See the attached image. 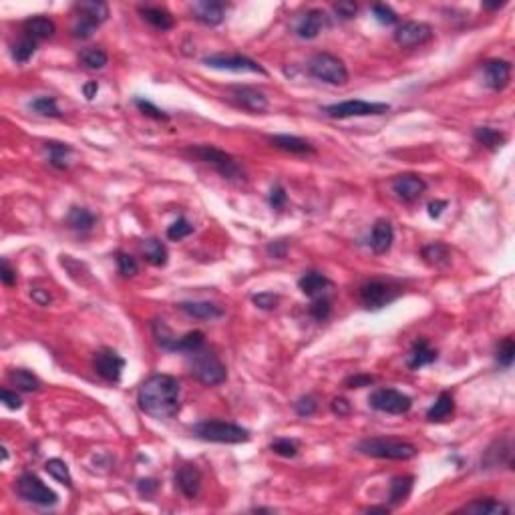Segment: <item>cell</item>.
<instances>
[{
    "mask_svg": "<svg viewBox=\"0 0 515 515\" xmlns=\"http://www.w3.org/2000/svg\"><path fill=\"white\" fill-rule=\"evenodd\" d=\"M182 385L171 375H151L141 382L137 393L139 409L151 419L167 421L179 413Z\"/></svg>",
    "mask_w": 515,
    "mask_h": 515,
    "instance_id": "6da1fadb",
    "label": "cell"
},
{
    "mask_svg": "<svg viewBox=\"0 0 515 515\" xmlns=\"http://www.w3.org/2000/svg\"><path fill=\"white\" fill-rule=\"evenodd\" d=\"M188 367L191 376L206 387L222 385L228 378L226 365L217 358L215 352L211 349H206V347L188 352Z\"/></svg>",
    "mask_w": 515,
    "mask_h": 515,
    "instance_id": "7a4b0ae2",
    "label": "cell"
},
{
    "mask_svg": "<svg viewBox=\"0 0 515 515\" xmlns=\"http://www.w3.org/2000/svg\"><path fill=\"white\" fill-rule=\"evenodd\" d=\"M188 153L191 157H195V159L213 167L224 179L244 182V177H246V173H244L242 165L237 164V159L232 157L230 153L213 147V145H193V147H189Z\"/></svg>",
    "mask_w": 515,
    "mask_h": 515,
    "instance_id": "3957f363",
    "label": "cell"
},
{
    "mask_svg": "<svg viewBox=\"0 0 515 515\" xmlns=\"http://www.w3.org/2000/svg\"><path fill=\"white\" fill-rule=\"evenodd\" d=\"M356 451L367 455V457L391 459V461H409V459L417 457V453H419V449L413 443L397 441V439H380V437L360 441L356 445Z\"/></svg>",
    "mask_w": 515,
    "mask_h": 515,
    "instance_id": "277c9868",
    "label": "cell"
},
{
    "mask_svg": "<svg viewBox=\"0 0 515 515\" xmlns=\"http://www.w3.org/2000/svg\"><path fill=\"white\" fill-rule=\"evenodd\" d=\"M191 433L210 443H226V445H235V443H246L250 441V431L226 421H204L191 427Z\"/></svg>",
    "mask_w": 515,
    "mask_h": 515,
    "instance_id": "5b68a950",
    "label": "cell"
},
{
    "mask_svg": "<svg viewBox=\"0 0 515 515\" xmlns=\"http://www.w3.org/2000/svg\"><path fill=\"white\" fill-rule=\"evenodd\" d=\"M75 24H72V37L75 39H89L93 37L97 26L107 21L109 6L99 0H83L75 4Z\"/></svg>",
    "mask_w": 515,
    "mask_h": 515,
    "instance_id": "8992f818",
    "label": "cell"
},
{
    "mask_svg": "<svg viewBox=\"0 0 515 515\" xmlns=\"http://www.w3.org/2000/svg\"><path fill=\"white\" fill-rule=\"evenodd\" d=\"M308 72L328 85L334 87H342L349 83V70L347 65L342 63V59H338L336 55L330 52H318L310 59L308 63Z\"/></svg>",
    "mask_w": 515,
    "mask_h": 515,
    "instance_id": "52a82bcc",
    "label": "cell"
},
{
    "mask_svg": "<svg viewBox=\"0 0 515 515\" xmlns=\"http://www.w3.org/2000/svg\"><path fill=\"white\" fill-rule=\"evenodd\" d=\"M391 111V105L387 103H371L362 99H351L342 103H334L322 109V113L330 119H351V117H369V115H385Z\"/></svg>",
    "mask_w": 515,
    "mask_h": 515,
    "instance_id": "ba28073f",
    "label": "cell"
},
{
    "mask_svg": "<svg viewBox=\"0 0 515 515\" xmlns=\"http://www.w3.org/2000/svg\"><path fill=\"white\" fill-rule=\"evenodd\" d=\"M17 493L21 495V499L35 503V505H57L59 495L48 489L47 485L41 481V477H37L35 473H23L17 481Z\"/></svg>",
    "mask_w": 515,
    "mask_h": 515,
    "instance_id": "9c48e42d",
    "label": "cell"
},
{
    "mask_svg": "<svg viewBox=\"0 0 515 515\" xmlns=\"http://www.w3.org/2000/svg\"><path fill=\"white\" fill-rule=\"evenodd\" d=\"M398 298V290L389 282L373 280L360 286V302L369 310H380Z\"/></svg>",
    "mask_w": 515,
    "mask_h": 515,
    "instance_id": "30bf717a",
    "label": "cell"
},
{
    "mask_svg": "<svg viewBox=\"0 0 515 515\" xmlns=\"http://www.w3.org/2000/svg\"><path fill=\"white\" fill-rule=\"evenodd\" d=\"M369 402L373 409L389 415H405L413 407V398L395 389H378L369 397Z\"/></svg>",
    "mask_w": 515,
    "mask_h": 515,
    "instance_id": "8fae6325",
    "label": "cell"
},
{
    "mask_svg": "<svg viewBox=\"0 0 515 515\" xmlns=\"http://www.w3.org/2000/svg\"><path fill=\"white\" fill-rule=\"evenodd\" d=\"M204 65H208L211 69L220 70H234V72H258V75H266L264 67L256 63L250 57L244 55H211L204 59Z\"/></svg>",
    "mask_w": 515,
    "mask_h": 515,
    "instance_id": "7c38bea8",
    "label": "cell"
},
{
    "mask_svg": "<svg viewBox=\"0 0 515 515\" xmlns=\"http://www.w3.org/2000/svg\"><path fill=\"white\" fill-rule=\"evenodd\" d=\"M431 39H433V28L427 23L409 21V23L400 24L395 30V43L402 48L421 47L425 43H429Z\"/></svg>",
    "mask_w": 515,
    "mask_h": 515,
    "instance_id": "4fadbf2b",
    "label": "cell"
},
{
    "mask_svg": "<svg viewBox=\"0 0 515 515\" xmlns=\"http://www.w3.org/2000/svg\"><path fill=\"white\" fill-rule=\"evenodd\" d=\"M93 367L95 373L101 378H105L109 382H119L121 375H123V369H125V358L111 349H103L95 354Z\"/></svg>",
    "mask_w": 515,
    "mask_h": 515,
    "instance_id": "5bb4252c",
    "label": "cell"
},
{
    "mask_svg": "<svg viewBox=\"0 0 515 515\" xmlns=\"http://www.w3.org/2000/svg\"><path fill=\"white\" fill-rule=\"evenodd\" d=\"M483 79L485 85L493 89V91H503L509 85L512 79V63L509 61H501V59H493L483 65Z\"/></svg>",
    "mask_w": 515,
    "mask_h": 515,
    "instance_id": "9a60e30c",
    "label": "cell"
},
{
    "mask_svg": "<svg viewBox=\"0 0 515 515\" xmlns=\"http://www.w3.org/2000/svg\"><path fill=\"white\" fill-rule=\"evenodd\" d=\"M191 14L200 23L217 26L226 19V4L220 0H197L191 4Z\"/></svg>",
    "mask_w": 515,
    "mask_h": 515,
    "instance_id": "2e32d148",
    "label": "cell"
},
{
    "mask_svg": "<svg viewBox=\"0 0 515 515\" xmlns=\"http://www.w3.org/2000/svg\"><path fill=\"white\" fill-rule=\"evenodd\" d=\"M393 191L402 202H415L427 191V184L422 177L415 175V173H405V175H398L393 179Z\"/></svg>",
    "mask_w": 515,
    "mask_h": 515,
    "instance_id": "e0dca14e",
    "label": "cell"
},
{
    "mask_svg": "<svg viewBox=\"0 0 515 515\" xmlns=\"http://www.w3.org/2000/svg\"><path fill=\"white\" fill-rule=\"evenodd\" d=\"M232 99L235 105L252 113H264L268 109V97L254 87H234Z\"/></svg>",
    "mask_w": 515,
    "mask_h": 515,
    "instance_id": "ac0fdd59",
    "label": "cell"
},
{
    "mask_svg": "<svg viewBox=\"0 0 515 515\" xmlns=\"http://www.w3.org/2000/svg\"><path fill=\"white\" fill-rule=\"evenodd\" d=\"M437 358H439V352L429 344L427 338H422L421 336V338H417V340L413 342V347H411V352H409V356H407V367H409L411 371H419V369L427 367V365H433Z\"/></svg>",
    "mask_w": 515,
    "mask_h": 515,
    "instance_id": "d6986e66",
    "label": "cell"
},
{
    "mask_svg": "<svg viewBox=\"0 0 515 515\" xmlns=\"http://www.w3.org/2000/svg\"><path fill=\"white\" fill-rule=\"evenodd\" d=\"M175 485L188 499H193L202 489V471L195 465H184L175 473Z\"/></svg>",
    "mask_w": 515,
    "mask_h": 515,
    "instance_id": "ffe728a7",
    "label": "cell"
},
{
    "mask_svg": "<svg viewBox=\"0 0 515 515\" xmlns=\"http://www.w3.org/2000/svg\"><path fill=\"white\" fill-rule=\"evenodd\" d=\"M324 24H327V14L322 10H318V8H312V10H308L304 17L298 21V24H296V35L300 39H306V41L316 39L320 35V30L324 28Z\"/></svg>",
    "mask_w": 515,
    "mask_h": 515,
    "instance_id": "44dd1931",
    "label": "cell"
},
{
    "mask_svg": "<svg viewBox=\"0 0 515 515\" xmlns=\"http://www.w3.org/2000/svg\"><path fill=\"white\" fill-rule=\"evenodd\" d=\"M268 141L274 147H278L286 153H292V155H314L316 153V149L310 141L296 137V135H270Z\"/></svg>",
    "mask_w": 515,
    "mask_h": 515,
    "instance_id": "7402d4cb",
    "label": "cell"
},
{
    "mask_svg": "<svg viewBox=\"0 0 515 515\" xmlns=\"http://www.w3.org/2000/svg\"><path fill=\"white\" fill-rule=\"evenodd\" d=\"M395 242V230L393 224L389 220H378L373 226V234H371V248L375 254H387L391 250Z\"/></svg>",
    "mask_w": 515,
    "mask_h": 515,
    "instance_id": "603a6c76",
    "label": "cell"
},
{
    "mask_svg": "<svg viewBox=\"0 0 515 515\" xmlns=\"http://www.w3.org/2000/svg\"><path fill=\"white\" fill-rule=\"evenodd\" d=\"M206 344V336H204V332L202 330H191L188 334H184V336H179V338H171L167 344L164 347V351H171V352H191V351H197V349H202Z\"/></svg>",
    "mask_w": 515,
    "mask_h": 515,
    "instance_id": "cb8c5ba5",
    "label": "cell"
},
{
    "mask_svg": "<svg viewBox=\"0 0 515 515\" xmlns=\"http://www.w3.org/2000/svg\"><path fill=\"white\" fill-rule=\"evenodd\" d=\"M463 514H473V515H507L509 507L493 497H485V499H475L467 503L463 509Z\"/></svg>",
    "mask_w": 515,
    "mask_h": 515,
    "instance_id": "d4e9b609",
    "label": "cell"
},
{
    "mask_svg": "<svg viewBox=\"0 0 515 515\" xmlns=\"http://www.w3.org/2000/svg\"><path fill=\"white\" fill-rule=\"evenodd\" d=\"M24 37L32 39V41H45V39H50L55 35V23L50 19H45V17H35V19H28L24 21Z\"/></svg>",
    "mask_w": 515,
    "mask_h": 515,
    "instance_id": "484cf974",
    "label": "cell"
},
{
    "mask_svg": "<svg viewBox=\"0 0 515 515\" xmlns=\"http://www.w3.org/2000/svg\"><path fill=\"white\" fill-rule=\"evenodd\" d=\"M67 226H69L70 230H75V232H79V234H87V232H91L95 226V222H97V217H95L93 211H89L87 208H70L69 213H67Z\"/></svg>",
    "mask_w": 515,
    "mask_h": 515,
    "instance_id": "4316f807",
    "label": "cell"
},
{
    "mask_svg": "<svg viewBox=\"0 0 515 515\" xmlns=\"http://www.w3.org/2000/svg\"><path fill=\"white\" fill-rule=\"evenodd\" d=\"M332 286V282L328 280L324 274L320 272H306L304 276L298 280V288L304 292L306 296L310 298H316V296H322L324 290Z\"/></svg>",
    "mask_w": 515,
    "mask_h": 515,
    "instance_id": "83f0119b",
    "label": "cell"
},
{
    "mask_svg": "<svg viewBox=\"0 0 515 515\" xmlns=\"http://www.w3.org/2000/svg\"><path fill=\"white\" fill-rule=\"evenodd\" d=\"M179 310L186 312L191 318H200V320H213L224 316V310L213 302H182Z\"/></svg>",
    "mask_w": 515,
    "mask_h": 515,
    "instance_id": "f1b7e54d",
    "label": "cell"
},
{
    "mask_svg": "<svg viewBox=\"0 0 515 515\" xmlns=\"http://www.w3.org/2000/svg\"><path fill=\"white\" fill-rule=\"evenodd\" d=\"M139 14L143 17V21H147L151 26H155L157 30H169L175 24L171 12L162 8V6H145V8H139Z\"/></svg>",
    "mask_w": 515,
    "mask_h": 515,
    "instance_id": "f546056e",
    "label": "cell"
},
{
    "mask_svg": "<svg viewBox=\"0 0 515 515\" xmlns=\"http://www.w3.org/2000/svg\"><path fill=\"white\" fill-rule=\"evenodd\" d=\"M415 485V477L413 475H398L391 481V489H389V503L391 505H400L407 501V497L413 492Z\"/></svg>",
    "mask_w": 515,
    "mask_h": 515,
    "instance_id": "4dcf8cb0",
    "label": "cell"
},
{
    "mask_svg": "<svg viewBox=\"0 0 515 515\" xmlns=\"http://www.w3.org/2000/svg\"><path fill=\"white\" fill-rule=\"evenodd\" d=\"M455 411V400H453V395L451 393H441L435 405L427 411V419L431 422H443L447 421Z\"/></svg>",
    "mask_w": 515,
    "mask_h": 515,
    "instance_id": "1f68e13d",
    "label": "cell"
},
{
    "mask_svg": "<svg viewBox=\"0 0 515 515\" xmlns=\"http://www.w3.org/2000/svg\"><path fill=\"white\" fill-rule=\"evenodd\" d=\"M143 254H145L149 264H153V266H157V268L165 266V264H167V258H169L165 244L162 240H157V237H149V240L143 242Z\"/></svg>",
    "mask_w": 515,
    "mask_h": 515,
    "instance_id": "d6a6232c",
    "label": "cell"
},
{
    "mask_svg": "<svg viewBox=\"0 0 515 515\" xmlns=\"http://www.w3.org/2000/svg\"><path fill=\"white\" fill-rule=\"evenodd\" d=\"M473 135H475V141L479 145L487 147L489 151H497L507 141V135L503 131H497V129H492V127H477Z\"/></svg>",
    "mask_w": 515,
    "mask_h": 515,
    "instance_id": "836d02e7",
    "label": "cell"
},
{
    "mask_svg": "<svg viewBox=\"0 0 515 515\" xmlns=\"http://www.w3.org/2000/svg\"><path fill=\"white\" fill-rule=\"evenodd\" d=\"M45 149L48 153V162L52 167L57 169H67L69 167V155H70V145L67 143H59V141H48L45 143Z\"/></svg>",
    "mask_w": 515,
    "mask_h": 515,
    "instance_id": "e575fe53",
    "label": "cell"
},
{
    "mask_svg": "<svg viewBox=\"0 0 515 515\" xmlns=\"http://www.w3.org/2000/svg\"><path fill=\"white\" fill-rule=\"evenodd\" d=\"M79 61H81V65H83L85 69L99 70V69H103V67L107 65L109 57H107V52H105L103 48L91 47V48H85V50H81V55H79Z\"/></svg>",
    "mask_w": 515,
    "mask_h": 515,
    "instance_id": "d590c367",
    "label": "cell"
},
{
    "mask_svg": "<svg viewBox=\"0 0 515 515\" xmlns=\"http://www.w3.org/2000/svg\"><path fill=\"white\" fill-rule=\"evenodd\" d=\"M422 258H425V262L427 264H431V266H445L447 262H449V248H447L445 244H441V242H435V244H429V246H425L422 248Z\"/></svg>",
    "mask_w": 515,
    "mask_h": 515,
    "instance_id": "8d00e7d4",
    "label": "cell"
},
{
    "mask_svg": "<svg viewBox=\"0 0 515 515\" xmlns=\"http://www.w3.org/2000/svg\"><path fill=\"white\" fill-rule=\"evenodd\" d=\"M10 382L21 389V391H26V393H32V391H39L41 389V380L39 376H35L30 371L26 369H17L10 373Z\"/></svg>",
    "mask_w": 515,
    "mask_h": 515,
    "instance_id": "74e56055",
    "label": "cell"
},
{
    "mask_svg": "<svg viewBox=\"0 0 515 515\" xmlns=\"http://www.w3.org/2000/svg\"><path fill=\"white\" fill-rule=\"evenodd\" d=\"M28 107L43 117H61V111H59L55 97H37L28 103Z\"/></svg>",
    "mask_w": 515,
    "mask_h": 515,
    "instance_id": "f35d334b",
    "label": "cell"
},
{
    "mask_svg": "<svg viewBox=\"0 0 515 515\" xmlns=\"http://www.w3.org/2000/svg\"><path fill=\"white\" fill-rule=\"evenodd\" d=\"M45 469H47L48 475L55 477L59 483H63V485H67V487H72V477H70L69 465H67L63 459H48Z\"/></svg>",
    "mask_w": 515,
    "mask_h": 515,
    "instance_id": "ab89813d",
    "label": "cell"
},
{
    "mask_svg": "<svg viewBox=\"0 0 515 515\" xmlns=\"http://www.w3.org/2000/svg\"><path fill=\"white\" fill-rule=\"evenodd\" d=\"M499 367L509 369L515 360V340L514 336H505L499 344H497V354H495Z\"/></svg>",
    "mask_w": 515,
    "mask_h": 515,
    "instance_id": "60d3db41",
    "label": "cell"
},
{
    "mask_svg": "<svg viewBox=\"0 0 515 515\" xmlns=\"http://www.w3.org/2000/svg\"><path fill=\"white\" fill-rule=\"evenodd\" d=\"M37 52V41H32V39H28V37H23L14 47H12V59L17 61V63H28L30 59H32V55Z\"/></svg>",
    "mask_w": 515,
    "mask_h": 515,
    "instance_id": "b9f144b4",
    "label": "cell"
},
{
    "mask_svg": "<svg viewBox=\"0 0 515 515\" xmlns=\"http://www.w3.org/2000/svg\"><path fill=\"white\" fill-rule=\"evenodd\" d=\"M193 234V226H191V222L186 220V217H177L169 228H167V237L171 240V242H179V240H184V237H188V235Z\"/></svg>",
    "mask_w": 515,
    "mask_h": 515,
    "instance_id": "7bdbcfd3",
    "label": "cell"
},
{
    "mask_svg": "<svg viewBox=\"0 0 515 515\" xmlns=\"http://www.w3.org/2000/svg\"><path fill=\"white\" fill-rule=\"evenodd\" d=\"M330 310H332V306H330V300H328L327 296H316L314 300H312V304L308 308V312H310V316L314 318V320H318V322H324L328 316H330Z\"/></svg>",
    "mask_w": 515,
    "mask_h": 515,
    "instance_id": "ee69618b",
    "label": "cell"
},
{
    "mask_svg": "<svg viewBox=\"0 0 515 515\" xmlns=\"http://www.w3.org/2000/svg\"><path fill=\"white\" fill-rule=\"evenodd\" d=\"M117 266H119V274L123 278H131L139 272V264L137 260L125 252H117Z\"/></svg>",
    "mask_w": 515,
    "mask_h": 515,
    "instance_id": "f6af8a7d",
    "label": "cell"
},
{
    "mask_svg": "<svg viewBox=\"0 0 515 515\" xmlns=\"http://www.w3.org/2000/svg\"><path fill=\"white\" fill-rule=\"evenodd\" d=\"M135 107L139 109L143 115H147V117L157 119V121H167V119H169V115H167L165 111H162L157 105H153V103H151V101H147V99H141V97H137V99H135Z\"/></svg>",
    "mask_w": 515,
    "mask_h": 515,
    "instance_id": "bcb514c9",
    "label": "cell"
},
{
    "mask_svg": "<svg viewBox=\"0 0 515 515\" xmlns=\"http://www.w3.org/2000/svg\"><path fill=\"white\" fill-rule=\"evenodd\" d=\"M272 453L280 455V457H286V459H292L298 455V443L296 441H290V439H276L272 445Z\"/></svg>",
    "mask_w": 515,
    "mask_h": 515,
    "instance_id": "7dc6e473",
    "label": "cell"
},
{
    "mask_svg": "<svg viewBox=\"0 0 515 515\" xmlns=\"http://www.w3.org/2000/svg\"><path fill=\"white\" fill-rule=\"evenodd\" d=\"M318 409V402L312 395H306V397H300L296 402H294V411L298 417H312Z\"/></svg>",
    "mask_w": 515,
    "mask_h": 515,
    "instance_id": "c3c4849f",
    "label": "cell"
},
{
    "mask_svg": "<svg viewBox=\"0 0 515 515\" xmlns=\"http://www.w3.org/2000/svg\"><path fill=\"white\" fill-rule=\"evenodd\" d=\"M373 14H375V19L378 23L387 24V26L398 23L397 12L391 6H387V4H375L373 6Z\"/></svg>",
    "mask_w": 515,
    "mask_h": 515,
    "instance_id": "681fc988",
    "label": "cell"
},
{
    "mask_svg": "<svg viewBox=\"0 0 515 515\" xmlns=\"http://www.w3.org/2000/svg\"><path fill=\"white\" fill-rule=\"evenodd\" d=\"M252 302L262 310H274L276 306L280 304V296L274 294V292H260L256 296H252Z\"/></svg>",
    "mask_w": 515,
    "mask_h": 515,
    "instance_id": "f907efd6",
    "label": "cell"
},
{
    "mask_svg": "<svg viewBox=\"0 0 515 515\" xmlns=\"http://www.w3.org/2000/svg\"><path fill=\"white\" fill-rule=\"evenodd\" d=\"M332 10L338 14L340 21H351V19H354L358 6H356L354 2H351V0H340V2H334V4H332Z\"/></svg>",
    "mask_w": 515,
    "mask_h": 515,
    "instance_id": "816d5d0a",
    "label": "cell"
},
{
    "mask_svg": "<svg viewBox=\"0 0 515 515\" xmlns=\"http://www.w3.org/2000/svg\"><path fill=\"white\" fill-rule=\"evenodd\" d=\"M286 202H288L286 189L282 188L280 184L272 186V189H270V197H268V204H270L274 210H282V208L286 206Z\"/></svg>",
    "mask_w": 515,
    "mask_h": 515,
    "instance_id": "f5cc1de1",
    "label": "cell"
},
{
    "mask_svg": "<svg viewBox=\"0 0 515 515\" xmlns=\"http://www.w3.org/2000/svg\"><path fill=\"white\" fill-rule=\"evenodd\" d=\"M373 382H375V378L371 375H352L344 378L347 389H362V387H371Z\"/></svg>",
    "mask_w": 515,
    "mask_h": 515,
    "instance_id": "db71d44e",
    "label": "cell"
},
{
    "mask_svg": "<svg viewBox=\"0 0 515 515\" xmlns=\"http://www.w3.org/2000/svg\"><path fill=\"white\" fill-rule=\"evenodd\" d=\"M159 489V483L157 479H141L137 483V492H139L141 497H153Z\"/></svg>",
    "mask_w": 515,
    "mask_h": 515,
    "instance_id": "11a10c76",
    "label": "cell"
},
{
    "mask_svg": "<svg viewBox=\"0 0 515 515\" xmlns=\"http://www.w3.org/2000/svg\"><path fill=\"white\" fill-rule=\"evenodd\" d=\"M0 398H2V402H4L8 409H12V411H19V409L23 407V400H21V397H19L17 393L8 391V389H2V391H0Z\"/></svg>",
    "mask_w": 515,
    "mask_h": 515,
    "instance_id": "9f6ffc18",
    "label": "cell"
},
{
    "mask_svg": "<svg viewBox=\"0 0 515 515\" xmlns=\"http://www.w3.org/2000/svg\"><path fill=\"white\" fill-rule=\"evenodd\" d=\"M268 254L272 258H278V260L286 258V254H288V242L286 240H274V242H270L268 244Z\"/></svg>",
    "mask_w": 515,
    "mask_h": 515,
    "instance_id": "6f0895ef",
    "label": "cell"
},
{
    "mask_svg": "<svg viewBox=\"0 0 515 515\" xmlns=\"http://www.w3.org/2000/svg\"><path fill=\"white\" fill-rule=\"evenodd\" d=\"M0 280L4 286H12L17 282V270H12L6 260H2V264H0Z\"/></svg>",
    "mask_w": 515,
    "mask_h": 515,
    "instance_id": "680465c9",
    "label": "cell"
},
{
    "mask_svg": "<svg viewBox=\"0 0 515 515\" xmlns=\"http://www.w3.org/2000/svg\"><path fill=\"white\" fill-rule=\"evenodd\" d=\"M330 409H332V413H334V415H338V417H347V415H351V402L342 397L334 398V400L330 402Z\"/></svg>",
    "mask_w": 515,
    "mask_h": 515,
    "instance_id": "91938a15",
    "label": "cell"
},
{
    "mask_svg": "<svg viewBox=\"0 0 515 515\" xmlns=\"http://www.w3.org/2000/svg\"><path fill=\"white\" fill-rule=\"evenodd\" d=\"M30 296H32V300L39 306H47L50 302V294H48L47 290H41V288H35L30 292Z\"/></svg>",
    "mask_w": 515,
    "mask_h": 515,
    "instance_id": "94428289",
    "label": "cell"
},
{
    "mask_svg": "<svg viewBox=\"0 0 515 515\" xmlns=\"http://www.w3.org/2000/svg\"><path fill=\"white\" fill-rule=\"evenodd\" d=\"M445 208H447V202H443V200L431 202V204H429V215L437 220V217H441V213H443Z\"/></svg>",
    "mask_w": 515,
    "mask_h": 515,
    "instance_id": "6125c7cd",
    "label": "cell"
},
{
    "mask_svg": "<svg viewBox=\"0 0 515 515\" xmlns=\"http://www.w3.org/2000/svg\"><path fill=\"white\" fill-rule=\"evenodd\" d=\"M97 91H99L97 81H89V83H85V85H83V93H85V97H87V101H93L95 97H97Z\"/></svg>",
    "mask_w": 515,
    "mask_h": 515,
    "instance_id": "be15d7a7",
    "label": "cell"
},
{
    "mask_svg": "<svg viewBox=\"0 0 515 515\" xmlns=\"http://www.w3.org/2000/svg\"><path fill=\"white\" fill-rule=\"evenodd\" d=\"M367 512H369V514H389L391 509H389V507H369Z\"/></svg>",
    "mask_w": 515,
    "mask_h": 515,
    "instance_id": "e7e4bbea",
    "label": "cell"
},
{
    "mask_svg": "<svg viewBox=\"0 0 515 515\" xmlns=\"http://www.w3.org/2000/svg\"><path fill=\"white\" fill-rule=\"evenodd\" d=\"M501 6H505V2H493V4H487V2H483V8H489V10L501 8Z\"/></svg>",
    "mask_w": 515,
    "mask_h": 515,
    "instance_id": "03108f58",
    "label": "cell"
}]
</instances>
